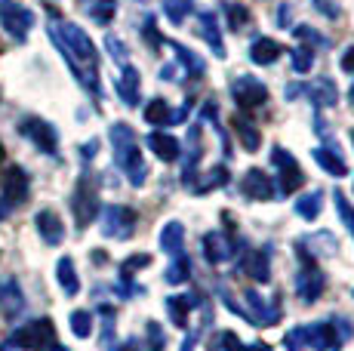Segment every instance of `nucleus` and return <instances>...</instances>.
Here are the masks:
<instances>
[{"instance_id": "obj_1", "label": "nucleus", "mask_w": 354, "mask_h": 351, "mask_svg": "<svg viewBox=\"0 0 354 351\" xmlns=\"http://www.w3.org/2000/svg\"><path fill=\"white\" fill-rule=\"evenodd\" d=\"M50 31V40L56 44V50L65 56L68 68L77 77V84L90 93L93 99L102 96V86H99V53L93 46L90 35H86L80 25L74 22H62V19H53L46 25Z\"/></svg>"}, {"instance_id": "obj_2", "label": "nucleus", "mask_w": 354, "mask_h": 351, "mask_svg": "<svg viewBox=\"0 0 354 351\" xmlns=\"http://www.w3.org/2000/svg\"><path fill=\"white\" fill-rule=\"evenodd\" d=\"M108 136H111L114 160H118V167L127 173L129 185H136V188L145 185L148 167H145V160H142V151H139V142H136L133 126H129V124H111Z\"/></svg>"}, {"instance_id": "obj_3", "label": "nucleus", "mask_w": 354, "mask_h": 351, "mask_svg": "<svg viewBox=\"0 0 354 351\" xmlns=\"http://www.w3.org/2000/svg\"><path fill=\"white\" fill-rule=\"evenodd\" d=\"M56 345V336H53V323L50 321H31L28 327L16 330V333L6 339L3 351H12V348H31V351H44V348H53Z\"/></svg>"}, {"instance_id": "obj_4", "label": "nucleus", "mask_w": 354, "mask_h": 351, "mask_svg": "<svg viewBox=\"0 0 354 351\" xmlns=\"http://www.w3.org/2000/svg\"><path fill=\"white\" fill-rule=\"evenodd\" d=\"M133 228H136V213L129 207L111 204L102 210V234L114 240H127L133 238Z\"/></svg>"}, {"instance_id": "obj_5", "label": "nucleus", "mask_w": 354, "mask_h": 351, "mask_svg": "<svg viewBox=\"0 0 354 351\" xmlns=\"http://www.w3.org/2000/svg\"><path fill=\"white\" fill-rule=\"evenodd\" d=\"M0 25L6 28V35H12L16 40H25L34 25V12L28 6L16 3V0H0Z\"/></svg>"}, {"instance_id": "obj_6", "label": "nucleus", "mask_w": 354, "mask_h": 351, "mask_svg": "<svg viewBox=\"0 0 354 351\" xmlns=\"http://www.w3.org/2000/svg\"><path fill=\"white\" fill-rule=\"evenodd\" d=\"M71 207H74V216H77V225L80 228H86L93 219H96V213H99V191H96V185H93V179L86 173L80 176L77 191H74V198H71Z\"/></svg>"}, {"instance_id": "obj_7", "label": "nucleus", "mask_w": 354, "mask_h": 351, "mask_svg": "<svg viewBox=\"0 0 354 351\" xmlns=\"http://www.w3.org/2000/svg\"><path fill=\"white\" fill-rule=\"evenodd\" d=\"M231 96H234L237 108L253 111V108L268 102V86H265L262 80H256L253 74H243V77H237L234 84H231Z\"/></svg>"}, {"instance_id": "obj_8", "label": "nucleus", "mask_w": 354, "mask_h": 351, "mask_svg": "<svg viewBox=\"0 0 354 351\" xmlns=\"http://www.w3.org/2000/svg\"><path fill=\"white\" fill-rule=\"evenodd\" d=\"M19 130L44 154H59V136H56V130H53V124H46L44 117H25L22 124H19Z\"/></svg>"}, {"instance_id": "obj_9", "label": "nucleus", "mask_w": 354, "mask_h": 351, "mask_svg": "<svg viewBox=\"0 0 354 351\" xmlns=\"http://www.w3.org/2000/svg\"><path fill=\"white\" fill-rule=\"evenodd\" d=\"M271 160H274L277 173H281V194L299 191V188H302V182H305V176H302V170H299L296 158H292L287 148L274 145V151H271Z\"/></svg>"}, {"instance_id": "obj_10", "label": "nucleus", "mask_w": 354, "mask_h": 351, "mask_svg": "<svg viewBox=\"0 0 354 351\" xmlns=\"http://www.w3.org/2000/svg\"><path fill=\"white\" fill-rule=\"evenodd\" d=\"M25 198H28V173L22 170V167H10L3 176V204L10 207H19V204H25Z\"/></svg>"}, {"instance_id": "obj_11", "label": "nucleus", "mask_w": 354, "mask_h": 351, "mask_svg": "<svg viewBox=\"0 0 354 351\" xmlns=\"http://www.w3.org/2000/svg\"><path fill=\"white\" fill-rule=\"evenodd\" d=\"M203 256H207L209 265H222L234 256V240H228L222 231H209L203 238Z\"/></svg>"}, {"instance_id": "obj_12", "label": "nucleus", "mask_w": 354, "mask_h": 351, "mask_svg": "<svg viewBox=\"0 0 354 351\" xmlns=\"http://www.w3.org/2000/svg\"><path fill=\"white\" fill-rule=\"evenodd\" d=\"M34 228H37V234L46 240L50 247H56V244H62V238H65V225H62V219H59L53 210H40L37 216H34Z\"/></svg>"}, {"instance_id": "obj_13", "label": "nucleus", "mask_w": 354, "mask_h": 351, "mask_svg": "<svg viewBox=\"0 0 354 351\" xmlns=\"http://www.w3.org/2000/svg\"><path fill=\"white\" fill-rule=\"evenodd\" d=\"M25 312V296L16 281H0V314L3 317H19Z\"/></svg>"}, {"instance_id": "obj_14", "label": "nucleus", "mask_w": 354, "mask_h": 351, "mask_svg": "<svg viewBox=\"0 0 354 351\" xmlns=\"http://www.w3.org/2000/svg\"><path fill=\"white\" fill-rule=\"evenodd\" d=\"M241 191L247 194L250 200H271L274 198V185L262 170H250L241 182Z\"/></svg>"}, {"instance_id": "obj_15", "label": "nucleus", "mask_w": 354, "mask_h": 351, "mask_svg": "<svg viewBox=\"0 0 354 351\" xmlns=\"http://www.w3.org/2000/svg\"><path fill=\"white\" fill-rule=\"evenodd\" d=\"M305 93H308V99L317 108H336V102H339V90H336V84H333L330 77L311 80V84L305 86Z\"/></svg>"}, {"instance_id": "obj_16", "label": "nucleus", "mask_w": 354, "mask_h": 351, "mask_svg": "<svg viewBox=\"0 0 354 351\" xmlns=\"http://www.w3.org/2000/svg\"><path fill=\"white\" fill-rule=\"evenodd\" d=\"M197 25H201V37L213 46L216 59H225V44H222V31H219L216 12H201V16H197Z\"/></svg>"}, {"instance_id": "obj_17", "label": "nucleus", "mask_w": 354, "mask_h": 351, "mask_svg": "<svg viewBox=\"0 0 354 351\" xmlns=\"http://www.w3.org/2000/svg\"><path fill=\"white\" fill-rule=\"evenodd\" d=\"M311 158L317 160V167H321L324 173L336 176V179H342V176L348 173V167H345V158H342V154H339V148H336V145L315 148V154H311Z\"/></svg>"}, {"instance_id": "obj_18", "label": "nucleus", "mask_w": 354, "mask_h": 351, "mask_svg": "<svg viewBox=\"0 0 354 351\" xmlns=\"http://www.w3.org/2000/svg\"><path fill=\"white\" fill-rule=\"evenodd\" d=\"M139 93H142V77L133 65H124L120 71V80H118V96L124 99V105H139Z\"/></svg>"}, {"instance_id": "obj_19", "label": "nucleus", "mask_w": 354, "mask_h": 351, "mask_svg": "<svg viewBox=\"0 0 354 351\" xmlns=\"http://www.w3.org/2000/svg\"><path fill=\"white\" fill-rule=\"evenodd\" d=\"M296 290H299V299L302 302H317L324 293V274L317 268H305L296 281Z\"/></svg>"}, {"instance_id": "obj_20", "label": "nucleus", "mask_w": 354, "mask_h": 351, "mask_svg": "<svg viewBox=\"0 0 354 351\" xmlns=\"http://www.w3.org/2000/svg\"><path fill=\"white\" fill-rule=\"evenodd\" d=\"M188 142H192V151H188L185 158V170H182V182H185V188H194L197 185V164H201V126H192L188 130Z\"/></svg>"}, {"instance_id": "obj_21", "label": "nucleus", "mask_w": 354, "mask_h": 351, "mask_svg": "<svg viewBox=\"0 0 354 351\" xmlns=\"http://www.w3.org/2000/svg\"><path fill=\"white\" fill-rule=\"evenodd\" d=\"M305 336H308V345H315L317 351H330L339 345V333H336V323H311L308 330H305Z\"/></svg>"}, {"instance_id": "obj_22", "label": "nucleus", "mask_w": 354, "mask_h": 351, "mask_svg": "<svg viewBox=\"0 0 354 351\" xmlns=\"http://www.w3.org/2000/svg\"><path fill=\"white\" fill-rule=\"evenodd\" d=\"M281 53H283V46L271 37H256L253 44H250V59H253L256 65H274L277 59H281Z\"/></svg>"}, {"instance_id": "obj_23", "label": "nucleus", "mask_w": 354, "mask_h": 351, "mask_svg": "<svg viewBox=\"0 0 354 351\" xmlns=\"http://www.w3.org/2000/svg\"><path fill=\"white\" fill-rule=\"evenodd\" d=\"M247 302H250V308H253L250 323H259V327H274L277 323V305H265L256 290H247Z\"/></svg>"}, {"instance_id": "obj_24", "label": "nucleus", "mask_w": 354, "mask_h": 351, "mask_svg": "<svg viewBox=\"0 0 354 351\" xmlns=\"http://www.w3.org/2000/svg\"><path fill=\"white\" fill-rule=\"evenodd\" d=\"M148 148H151L160 160H167V164H173V160L179 158V151H182L179 139L169 136V133H151V136H148Z\"/></svg>"}, {"instance_id": "obj_25", "label": "nucleus", "mask_w": 354, "mask_h": 351, "mask_svg": "<svg viewBox=\"0 0 354 351\" xmlns=\"http://www.w3.org/2000/svg\"><path fill=\"white\" fill-rule=\"evenodd\" d=\"M243 272H247L256 283H268L271 281L268 253H262V249H253V253H247V256H243Z\"/></svg>"}, {"instance_id": "obj_26", "label": "nucleus", "mask_w": 354, "mask_h": 351, "mask_svg": "<svg viewBox=\"0 0 354 351\" xmlns=\"http://www.w3.org/2000/svg\"><path fill=\"white\" fill-rule=\"evenodd\" d=\"M182 247H185V228H182V222H167L160 228V249L167 256H179Z\"/></svg>"}, {"instance_id": "obj_27", "label": "nucleus", "mask_w": 354, "mask_h": 351, "mask_svg": "<svg viewBox=\"0 0 354 351\" xmlns=\"http://www.w3.org/2000/svg\"><path fill=\"white\" fill-rule=\"evenodd\" d=\"M56 281L59 287H62L65 296H77L80 293V281H77V272H74V262L62 256V259L56 262Z\"/></svg>"}, {"instance_id": "obj_28", "label": "nucleus", "mask_w": 354, "mask_h": 351, "mask_svg": "<svg viewBox=\"0 0 354 351\" xmlns=\"http://www.w3.org/2000/svg\"><path fill=\"white\" fill-rule=\"evenodd\" d=\"M80 6H84V12L96 25H108L114 19V12H118V3H114V0H80Z\"/></svg>"}, {"instance_id": "obj_29", "label": "nucleus", "mask_w": 354, "mask_h": 351, "mask_svg": "<svg viewBox=\"0 0 354 351\" xmlns=\"http://www.w3.org/2000/svg\"><path fill=\"white\" fill-rule=\"evenodd\" d=\"M145 120L154 126H167V124H176V111L169 108L167 99H151L145 108Z\"/></svg>"}, {"instance_id": "obj_30", "label": "nucleus", "mask_w": 354, "mask_h": 351, "mask_svg": "<svg viewBox=\"0 0 354 351\" xmlns=\"http://www.w3.org/2000/svg\"><path fill=\"white\" fill-rule=\"evenodd\" d=\"M192 305H194L192 296H169V299H167L169 321H173L176 327L185 330V327H188V312H192Z\"/></svg>"}, {"instance_id": "obj_31", "label": "nucleus", "mask_w": 354, "mask_h": 351, "mask_svg": "<svg viewBox=\"0 0 354 351\" xmlns=\"http://www.w3.org/2000/svg\"><path fill=\"white\" fill-rule=\"evenodd\" d=\"M169 46H173V53L179 56V65L185 68L188 77H201L203 68H207V65H203V59L197 56V53L188 50V46H182V44H169Z\"/></svg>"}, {"instance_id": "obj_32", "label": "nucleus", "mask_w": 354, "mask_h": 351, "mask_svg": "<svg viewBox=\"0 0 354 351\" xmlns=\"http://www.w3.org/2000/svg\"><path fill=\"white\" fill-rule=\"evenodd\" d=\"M321 207H324V194L321 191H308V194H302V198L296 200V216L311 222V219L321 216Z\"/></svg>"}, {"instance_id": "obj_33", "label": "nucleus", "mask_w": 354, "mask_h": 351, "mask_svg": "<svg viewBox=\"0 0 354 351\" xmlns=\"http://www.w3.org/2000/svg\"><path fill=\"white\" fill-rule=\"evenodd\" d=\"M234 133H237V139H241V145L247 148V151H256L259 142H262L259 130H256L253 124H250L247 117H234Z\"/></svg>"}, {"instance_id": "obj_34", "label": "nucleus", "mask_w": 354, "mask_h": 351, "mask_svg": "<svg viewBox=\"0 0 354 351\" xmlns=\"http://www.w3.org/2000/svg\"><path fill=\"white\" fill-rule=\"evenodd\" d=\"M188 274H192V259H185V256L179 253V256L173 259V265L163 272V281H167L169 287H176V283H185Z\"/></svg>"}, {"instance_id": "obj_35", "label": "nucleus", "mask_w": 354, "mask_h": 351, "mask_svg": "<svg viewBox=\"0 0 354 351\" xmlns=\"http://www.w3.org/2000/svg\"><path fill=\"white\" fill-rule=\"evenodd\" d=\"M225 182H228V170H225V167H213V170L203 176V182H197L192 191H194V194H207L209 188H222Z\"/></svg>"}, {"instance_id": "obj_36", "label": "nucleus", "mask_w": 354, "mask_h": 351, "mask_svg": "<svg viewBox=\"0 0 354 351\" xmlns=\"http://www.w3.org/2000/svg\"><path fill=\"white\" fill-rule=\"evenodd\" d=\"M194 10V0H167L163 3V12H167V19L173 25H182L185 22V16Z\"/></svg>"}, {"instance_id": "obj_37", "label": "nucleus", "mask_w": 354, "mask_h": 351, "mask_svg": "<svg viewBox=\"0 0 354 351\" xmlns=\"http://www.w3.org/2000/svg\"><path fill=\"white\" fill-rule=\"evenodd\" d=\"M290 59H292V68L299 74H308L311 65H315V50H311L308 44H302V46H296V50H290Z\"/></svg>"}, {"instance_id": "obj_38", "label": "nucleus", "mask_w": 354, "mask_h": 351, "mask_svg": "<svg viewBox=\"0 0 354 351\" xmlns=\"http://www.w3.org/2000/svg\"><path fill=\"white\" fill-rule=\"evenodd\" d=\"M71 333L80 336V339H86V336L93 333V314L90 312H71Z\"/></svg>"}, {"instance_id": "obj_39", "label": "nucleus", "mask_w": 354, "mask_h": 351, "mask_svg": "<svg viewBox=\"0 0 354 351\" xmlns=\"http://www.w3.org/2000/svg\"><path fill=\"white\" fill-rule=\"evenodd\" d=\"M225 16H228L231 31H241V28H247V25H250V12H247V6H241V3H228L225 6Z\"/></svg>"}, {"instance_id": "obj_40", "label": "nucleus", "mask_w": 354, "mask_h": 351, "mask_svg": "<svg viewBox=\"0 0 354 351\" xmlns=\"http://www.w3.org/2000/svg\"><path fill=\"white\" fill-rule=\"evenodd\" d=\"M333 200H336V210H339V219L345 222V228H348V234L354 238V207L348 204V198H345L342 191L333 194Z\"/></svg>"}, {"instance_id": "obj_41", "label": "nucleus", "mask_w": 354, "mask_h": 351, "mask_svg": "<svg viewBox=\"0 0 354 351\" xmlns=\"http://www.w3.org/2000/svg\"><path fill=\"white\" fill-rule=\"evenodd\" d=\"M105 50H108V53H111V56H114V62L127 65L129 53H127V46H124V44H120V40H118V37H114V35H108V37H105Z\"/></svg>"}, {"instance_id": "obj_42", "label": "nucleus", "mask_w": 354, "mask_h": 351, "mask_svg": "<svg viewBox=\"0 0 354 351\" xmlns=\"http://www.w3.org/2000/svg\"><path fill=\"white\" fill-rule=\"evenodd\" d=\"M209 348H213V351H247V348L241 345V342H237V336H234V333H222L216 345L209 342Z\"/></svg>"}, {"instance_id": "obj_43", "label": "nucleus", "mask_w": 354, "mask_h": 351, "mask_svg": "<svg viewBox=\"0 0 354 351\" xmlns=\"http://www.w3.org/2000/svg\"><path fill=\"white\" fill-rule=\"evenodd\" d=\"M311 6H315L321 16L326 19H339V6H336V0H311Z\"/></svg>"}, {"instance_id": "obj_44", "label": "nucleus", "mask_w": 354, "mask_h": 351, "mask_svg": "<svg viewBox=\"0 0 354 351\" xmlns=\"http://www.w3.org/2000/svg\"><path fill=\"white\" fill-rule=\"evenodd\" d=\"M148 262H151V256L148 253H139V256H129L124 262V278H129V272H136V268H145Z\"/></svg>"}, {"instance_id": "obj_45", "label": "nucleus", "mask_w": 354, "mask_h": 351, "mask_svg": "<svg viewBox=\"0 0 354 351\" xmlns=\"http://www.w3.org/2000/svg\"><path fill=\"white\" fill-rule=\"evenodd\" d=\"M302 342H305V330H290L287 333V339H283V345H287V351H299L302 348Z\"/></svg>"}, {"instance_id": "obj_46", "label": "nucleus", "mask_w": 354, "mask_h": 351, "mask_svg": "<svg viewBox=\"0 0 354 351\" xmlns=\"http://www.w3.org/2000/svg\"><path fill=\"white\" fill-rule=\"evenodd\" d=\"M148 333H151V351H160L163 345H167V336L160 333L158 323H148Z\"/></svg>"}, {"instance_id": "obj_47", "label": "nucleus", "mask_w": 354, "mask_h": 351, "mask_svg": "<svg viewBox=\"0 0 354 351\" xmlns=\"http://www.w3.org/2000/svg\"><path fill=\"white\" fill-rule=\"evenodd\" d=\"M296 37H299V40H305V44H324V40L317 37V31H315V28H308V25H299V28H296Z\"/></svg>"}, {"instance_id": "obj_48", "label": "nucleus", "mask_w": 354, "mask_h": 351, "mask_svg": "<svg viewBox=\"0 0 354 351\" xmlns=\"http://www.w3.org/2000/svg\"><path fill=\"white\" fill-rule=\"evenodd\" d=\"M145 37H148V44H151V46H160L163 44L160 35H158V28H154V19H145Z\"/></svg>"}, {"instance_id": "obj_49", "label": "nucleus", "mask_w": 354, "mask_h": 351, "mask_svg": "<svg viewBox=\"0 0 354 351\" xmlns=\"http://www.w3.org/2000/svg\"><path fill=\"white\" fill-rule=\"evenodd\" d=\"M342 68L348 71V74H354V46H351V50H345V56H342Z\"/></svg>"}, {"instance_id": "obj_50", "label": "nucleus", "mask_w": 354, "mask_h": 351, "mask_svg": "<svg viewBox=\"0 0 354 351\" xmlns=\"http://www.w3.org/2000/svg\"><path fill=\"white\" fill-rule=\"evenodd\" d=\"M96 151H99V142H96V139H93L90 145H84V148H80V154H84L86 160H90V158H93V154H96Z\"/></svg>"}, {"instance_id": "obj_51", "label": "nucleus", "mask_w": 354, "mask_h": 351, "mask_svg": "<svg viewBox=\"0 0 354 351\" xmlns=\"http://www.w3.org/2000/svg\"><path fill=\"white\" fill-rule=\"evenodd\" d=\"M114 351H142V348H139V342H136V339H127L124 345H118Z\"/></svg>"}, {"instance_id": "obj_52", "label": "nucleus", "mask_w": 354, "mask_h": 351, "mask_svg": "<svg viewBox=\"0 0 354 351\" xmlns=\"http://www.w3.org/2000/svg\"><path fill=\"white\" fill-rule=\"evenodd\" d=\"M277 22H281V25L290 22V6H281V16H277Z\"/></svg>"}, {"instance_id": "obj_53", "label": "nucleus", "mask_w": 354, "mask_h": 351, "mask_svg": "<svg viewBox=\"0 0 354 351\" xmlns=\"http://www.w3.org/2000/svg\"><path fill=\"white\" fill-rule=\"evenodd\" d=\"M247 351H271L265 342H253V345H247Z\"/></svg>"}, {"instance_id": "obj_54", "label": "nucleus", "mask_w": 354, "mask_h": 351, "mask_svg": "<svg viewBox=\"0 0 354 351\" xmlns=\"http://www.w3.org/2000/svg\"><path fill=\"white\" fill-rule=\"evenodd\" d=\"M194 342H197V339H194V336H188V339H185V342H182V351H194Z\"/></svg>"}, {"instance_id": "obj_55", "label": "nucleus", "mask_w": 354, "mask_h": 351, "mask_svg": "<svg viewBox=\"0 0 354 351\" xmlns=\"http://www.w3.org/2000/svg\"><path fill=\"white\" fill-rule=\"evenodd\" d=\"M348 99H351V105H354V84H351V93H348Z\"/></svg>"}, {"instance_id": "obj_56", "label": "nucleus", "mask_w": 354, "mask_h": 351, "mask_svg": "<svg viewBox=\"0 0 354 351\" xmlns=\"http://www.w3.org/2000/svg\"><path fill=\"white\" fill-rule=\"evenodd\" d=\"M351 139H354V133H351Z\"/></svg>"}]
</instances>
